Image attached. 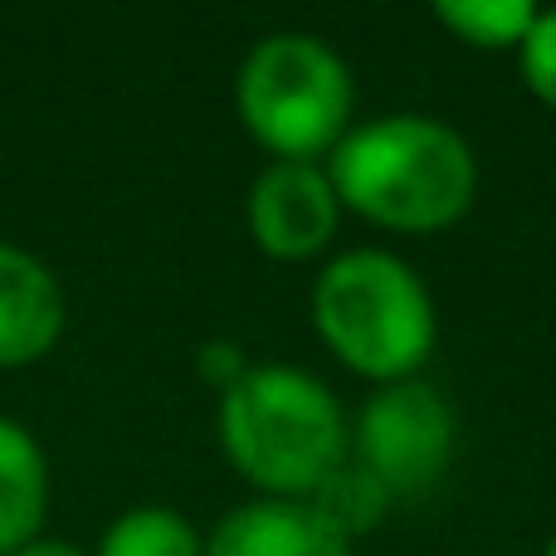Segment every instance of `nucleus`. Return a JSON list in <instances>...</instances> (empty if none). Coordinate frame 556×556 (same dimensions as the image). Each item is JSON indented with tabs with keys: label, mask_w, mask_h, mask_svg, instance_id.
Here are the masks:
<instances>
[{
	"label": "nucleus",
	"mask_w": 556,
	"mask_h": 556,
	"mask_svg": "<svg viewBox=\"0 0 556 556\" xmlns=\"http://www.w3.org/2000/svg\"><path fill=\"white\" fill-rule=\"evenodd\" d=\"M323 172L346 211L405 235L444 230L479 195L473 147L425 113H386L346 127Z\"/></svg>",
	"instance_id": "f257e3e1"
},
{
	"label": "nucleus",
	"mask_w": 556,
	"mask_h": 556,
	"mask_svg": "<svg viewBox=\"0 0 556 556\" xmlns=\"http://www.w3.org/2000/svg\"><path fill=\"white\" fill-rule=\"evenodd\" d=\"M220 444L254 489L303 503L346 459V415L313 371L250 366L220 395Z\"/></svg>",
	"instance_id": "f03ea898"
},
{
	"label": "nucleus",
	"mask_w": 556,
	"mask_h": 556,
	"mask_svg": "<svg viewBox=\"0 0 556 556\" xmlns=\"http://www.w3.org/2000/svg\"><path fill=\"white\" fill-rule=\"evenodd\" d=\"M313 327L337 362L376 386L410 381L440 337L430 288L391 250L337 254L313 283Z\"/></svg>",
	"instance_id": "7ed1b4c3"
},
{
	"label": "nucleus",
	"mask_w": 556,
	"mask_h": 556,
	"mask_svg": "<svg viewBox=\"0 0 556 556\" xmlns=\"http://www.w3.org/2000/svg\"><path fill=\"white\" fill-rule=\"evenodd\" d=\"M235 103L260 147L278 162H313L332 152L352 123V74L327 39L283 29L244 54Z\"/></svg>",
	"instance_id": "20e7f679"
},
{
	"label": "nucleus",
	"mask_w": 556,
	"mask_h": 556,
	"mask_svg": "<svg viewBox=\"0 0 556 556\" xmlns=\"http://www.w3.org/2000/svg\"><path fill=\"white\" fill-rule=\"evenodd\" d=\"M346 459L362 464L395 498H425L454 459V410L430 381H391L371 391L346 425Z\"/></svg>",
	"instance_id": "39448f33"
},
{
	"label": "nucleus",
	"mask_w": 556,
	"mask_h": 556,
	"mask_svg": "<svg viewBox=\"0 0 556 556\" xmlns=\"http://www.w3.org/2000/svg\"><path fill=\"white\" fill-rule=\"evenodd\" d=\"M250 235L274 260H313L337 235L332 181L317 162H269L250 186Z\"/></svg>",
	"instance_id": "423d86ee"
},
{
	"label": "nucleus",
	"mask_w": 556,
	"mask_h": 556,
	"mask_svg": "<svg viewBox=\"0 0 556 556\" xmlns=\"http://www.w3.org/2000/svg\"><path fill=\"white\" fill-rule=\"evenodd\" d=\"M64 332V288L35 254L0 244V366L39 362Z\"/></svg>",
	"instance_id": "0eeeda50"
},
{
	"label": "nucleus",
	"mask_w": 556,
	"mask_h": 556,
	"mask_svg": "<svg viewBox=\"0 0 556 556\" xmlns=\"http://www.w3.org/2000/svg\"><path fill=\"white\" fill-rule=\"evenodd\" d=\"M205 556H352V542L337 538L307 503L260 498L215 528Z\"/></svg>",
	"instance_id": "6e6552de"
},
{
	"label": "nucleus",
	"mask_w": 556,
	"mask_h": 556,
	"mask_svg": "<svg viewBox=\"0 0 556 556\" xmlns=\"http://www.w3.org/2000/svg\"><path fill=\"white\" fill-rule=\"evenodd\" d=\"M49 473L35 434L0 415V556L29 547L45 518Z\"/></svg>",
	"instance_id": "1a4fd4ad"
},
{
	"label": "nucleus",
	"mask_w": 556,
	"mask_h": 556,
	"mask_svg": "<svg viewBox=\"0 0 556 556\" xmlns=\"http://www.w3.org/2000/svg\"><path fill=\"white\" fill-rule=\"evenodd\" d=\"M307 508L317 513V518L327 522V528L337 532L342 542L362 538V532L381 528V518L391 513V493L381 489V483L371 479V473L362 469V464L342 459L332 473H327L323 483H317L313 493H307Z\"/></svg>",
	"instance_id": "9d476101"
},
{
	"label": "nucleus",
	"mask_w": 556,
	"mask_h": 556,
	"mask_svg": "<svg viewBox=\"0 0 556 556\" xmlns=\"http://www.w3.org/2000/svg\"><path fill=\"white\" fill-rule=\"evenodd\" d=\"M98 556H205V542L172 508H127L98 542Z\"/></svg>",
	"instance_id": "9b49d317"
},
{
	"label": "nucleus",
	"mask_w": 556,
	"mask_h": 556,
	"mask_svg": "<svg viewBox=\"0 0 556 556\" xmlns=\"http://www.w3.org/2000/svg\"><path fill=\"white\" fill-rule=\"evenodd\" d=\"M434 20L464 39V45L483 49H518L522 35L538 20L532 0H440Z\"/></svg>",
	"instance_id": "f8f14e48"
},
{
	"label": "nucleus",
	"mask_w": 556,
	"mask_h": 556,
	"mask_svg": "<svg viewBox=\"0 0 556 556\" xmlns=\"http://www.w3.org/2000/svg\"><path fill=\"white\" fill-rule=\"evenodd\" d=\"M518 68H522V84L532 88V98H542L547 108H556V5L538 10L532 29L522 35Z\"/></svg>",
	"instance_id": "ddd939ff"
},
{
	"label": "nucleus",
	"mask_w": 556,
	"mask_h": 556,
	"mask_svg": "<svg viewBox=\"0 0 556 556\" xmlns=\"http://www.w3.org/2000/svg\"><path fill=\"white\" fill-rule=\"evenodd\" d=\"M195 366H201V376L215 386V391H230L235 381H240L244 371H250V362H244V352L235 342H205L201 352H195Z\"/></svg>",
	"instance_id": "4468645a"
},
{
	"label": "nucleus",
	"mask_w": 556,
	"mask_h": 556,
	"mask_svg": "<svg viewBox=\"0 0 556 556\" xmlns=\"http://www.w3.org/2000/svg\"><path fill=\"white\" fill-rule=\"evenodd\" d=\"M15 556H84V552L68 547V542H29V547H20Z\"/></svg>",
	"instance_id": "2eb2a0df"
},
{
	"label": "nucleus",
	"mask_w": 556,
	"mask_h": 556,
	"mask_svg": "<svg viewBox=\"0 0 556 556\" xmlns=\"http://www.w3.org/2000/svg\"><path fill=\"white\" fill-rule=\"evenodd\" d=\"M542 556H556V538H552V542H547V552H542Z\"/></svg>",
	"instance_id": "dca6fc26"
}]
</instances>
